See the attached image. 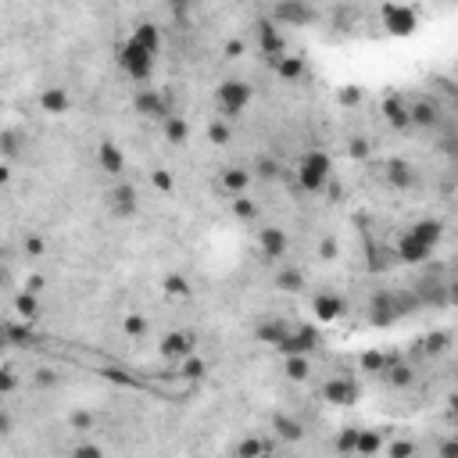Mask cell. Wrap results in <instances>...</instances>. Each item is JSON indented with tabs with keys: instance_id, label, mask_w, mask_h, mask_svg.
<instances>
[{
	"instance_id": "cell-1",
	"label": "cell",
	"mask_w": 458,
	"mask_h": 458,
	"mask_svg": "<svg viewBox=\"0 0 458 458\" xmlns=\"http://www.w3.org/2000/svg\"><path fill=\"white\" fill-rule=\"evenodd\" d=\"M155 50H147V47H140L133 36L118 47V54H115V61H118V69L126 72L129 79H136V83H147L150 76H155Z\"/></svg>"
},
{
	"instance_id": "cell-2",
	"label": "cell",
	"mask_w": 458,
	"mask_h": 458,
	"mask_svg": "<svg viewBox=\"0 0 458 458\" xmlns=\"http://www.w3.org/2000/svg\"><path fill=\"white\" fill-rule=\"evenodd\" d=\"M329 172H333V162L326 150H308L304 162L297 165V183L304 194H322L326 183H329Z\"/></svg>"
},
{
	"instance_id": "cell-3",
	"label": "cell",
	"mask_w": 458,
	"mask_h": 458,
	"mask_svg": "<svg viewBox=\"0 0 458 458\" xmlns=\"http://www.w3.org/2000/svg\"><path fill=\"white\" fill-rule=\"evenodd\" d=\"M215 97H219L222 115H226V118H236L243 108L251 104V97H255V94H251V86L243 83V79H226V83L219 86V94H215Z\"/></svg>"
},
{
	"instance_id": "cell-4",
	"label": "cell",
	"mask_w": 458,
	"mask_h": 458,
	"mask_svg": "<svg viewBox=\"0 0 458 458\" xmlns=\"http://www.w3.org/2000/svg\"><path fill=\"white\" fill-rule=\"evenodd\" d=\"M319 348V333L312 326H297V329H287V337L276 344V351L287 358V355H308Z\"/></svg>"
},
{
	"instance_id": "cell-5",
	"label": "cell",
	"mask_w": 458,
	"mask_h": 458,
	"mask_svg": "<svg viewBox=\"0 0 458 458\" xmlns=\"http://www.w3.org/2000/svg\"><path fill=\"white\" fill-rule=\"evenodd\" d=\"M255 29H258V47H262V54L269 61H276V57L287 54V36L280 33V25L272 22V18H262Z\"/></svg>"
},
{
	"instance_id": "cell-6",
	"label": "cell",
	"mask_w": 458,
	"mask_h": 458,
	"mask_svg": "<svg viewBox=\"0 0 458 458\" xmlns=\"http://www.w3.org/2000/svg\"><path fill=\"white\" fill-rule=\"evenodd\" d=\"M315 18V11L308 8V4H304V0H280V4L276 8H272V22H276V25H308Z\"/></svg>"
},
{
	"instance_id": "cell-7",
	"label": "cell",
	"mask_w": 458,
	"mask_h": 458,
	"mask_svg": "<svg viewBox=\"0 0 458 458\" xmlns=\"http://www.w3.org/2000/svg\"><path fill=\"white\" fill-rule=\"evenodd\" d=\"M258 251H262V258H265V262L283 258V255L290 251L287 229H280V226H265V229H258Z\"/></svg>"
},
{
	"instance_id": "cell-8",
	"label": "cell",
	"mask_w": 458,
	"mask_h": 458,
	"mask_svg": "<svg viewBox=\"0 0 458 458\" xmlns=\"http://www.w3.org/2000/svg\"><path fill=\"white\" fill-rule=\"evenodd\" d=\"M383 25H387V33H394V36H412L415 25H419V18H415L412 8L387 4V8H383Z\"/></svg>"
},
{
	"instance_id": "cell-9",
	"label": "cell",
	"mask_w": 458,
	"mask_h": 458,
	"mask_svg": "<svg viewBox=\"0 0 458 458\" xmlns=\"http://www.w3.org/2000/svg\"><path fill=\"white\" fill-rule=\"evenodd\" d=\"M108 204L115 211V219H129L140 211V201H136V190L129 187V183H118V187L108 194Z\"/></svg>"
},
{
	"instance_id": "cell-10",
	"label": "cell",
	"mask_w": 458,
	"mask_h": 458,
	"mask_svg": "<svg viewBox=\"0 0 458 458\" xmlns=\"http://www.w3.org/2000/svg\"><path fill=\"white\" fill-rule=\"evenodd\" d=\"M136 111L143 115V118H155V122H165L169 118V101L158 94V90H150V86H143L140 94H136Z\"/></svg>"
},
{
	"instance_id": "cell-11",
	"label": "cell",
	"mask_w": 458,
	"mask_h": 458,
	"mask_svg": "<svg viewBox=\"0 0 458 458\" xmlns=\"http://www.w3.org/2000/svg\"><path fill=\"white\" fill-rule=\"evenodd\" d=\"M344 312H348V301L337 297V294H315L312 297V315L322 319V322H337Z\"/></svg>"
},
{
	"instance_id": "cell-12",
	"label": "cell",
	"mask_w": 458,
	"mask_h": 458,
	"mask_svg": "<svg viewBox=\"0 0 458 458\" xmlns=\"http://www.w3.org/2000/svg\"><path fill=\"white\" fill-rule=\"evenodd\" d=\"M322 398H326L329 405H355V401H358V387H355L351 380H329V383L322 387Z\"/></svg>"
},
{
	"instance_id": "cell-13",
	"label": "cell",
	"mask_w": 458,
	"mask_h": 458,
	"mask_svg": "<svg viewBox=\"0 0 458 458\" xmlns=\"http://www.w3.org/2000/svg\"><path fill=\"white\" fill-rule=\"evenodd\" d=\"M430 251H434V248H426V243L415 240L412 233H405V236L398 240V258H401L405 265H419V262H426V258H430Z\"/></svg>"
},
{
	"instance_id": "cell-14",
	"label": "cell",
	"mask_w": 458,
	"mask_h": 458,
	"mask_svg": "<svg viewBox=\"0 0 458 458\" xmlns=\"http://www.w3.org/2000/svg\"><path fill=\"white\" fill-rule=\"evenodd\" d=\"M69 90L65 86H47L43 94H40V111L43 115H65L69 111Z\"/></svg>"
},
{
	"instance_id": "cell-15",
	"label": "cell",
	"mask_w": 458,
	"mask_h": 458,
	"mask_svg": "<svg viewBox=\"0 0 458 458\" xmlns=\"http://www.w3.org/2000/svg\"><path fill=\"white\" fill-rule=\"evenodd\" d=\"M97 162H101V169H104L108 176H118L122 169H126V158H122V150H118L115 140H101V147H97Z\"/></svg>"
},
{
	"instance_id": "cell-16",
	"label": "cell",
	"mask_w": 458,
	"mask_h": 458,
	"mask_svg": "<svg viewBox=\"0 0 458 458\" xmlns=\"http://www.w3.org/2000/svg\"><path fill=\"white\" fill-rule=\"evenodd\" d=\"M383 115H387V122H390L394 129H408V126H412L408 104H405L401 97H387V101H383Z\"/></svg>"
},
{
	"instance_id": "cell-17",
	"label": "cell",
	"mask_w": 458,
	"mask_h": 458,
	"mask_svg": "<svg viewBox=\"0 0 458 458\" xmlns=\"http://www.w3.org/2000/svg\"><path fill=\"white\" fill-rule=\"evenodd\" d=\"M287 322L283 319H265V322H258V329H255V337L262 341V344H272V348H276L283 337H287Z\"/></svg>"
},
{
	"instance_id": "cell-18",
	"label": "cell",
	"mask_w": 458,
	"mask_h": 458,
	"mask_svg": "<svg viewBox=\"0 0 458 458\" xmlns=\"http://www.w3.org/2000/svg\"><path fill=\"white\" fill-rule=\"evenodd\" d=\"M194 351V341L187 337V333H169V337L162 341V355L165 358H187Z\"/></svg>"
},
{
	"instance_id": "cell-19",
	"label": "cell",
	"mask_w": 458,
	"mask_h": 458,
	"mask_svg": "<svg viewBox=\"0 0 458 458\" xmlns=\"http://www.w3.org/2000/svg\"><path fill=\"white\" fill-rule=\"evenodd\" d=\"M408 233H412L415 240H422L426 248H437V243H441V236H444V226H441L437 219H426V222H415Z\"/></svg>"
},
{
	"instance_id": "cell-20",
	"label": "cell",
	"mask_w": 458,
	"mask_h": 458,
	"mask_svg": "<svg viewBox=\"0 0 458 458\" xmlns=\"http://www.w3.org/2000/svg\"><path fill=\"white\" fill-rule=\"evenodd\" d=\"M133 40L140 43V47H147V50H162V33H158V25L155 22H140L136 29H133Z\"/></svg>"
},
{
	"instance_id": "cell-21",
	"label": "cell",
	"mask_w": 458,
	"mask_h": 458,
	"mask_svg": "<svg viewBox=\"0 0 458 458\" xmlns=\"http://www.w3.org/2000/svg\"><path fill=\"white\" fill-rule=\"evenodd\" d=\"M15 312H18V319H25V322L40 319V301H36V294L22 290V294L15 297Z\"/></svg>"
},
{
	"instance_id": "cell-22",
	"label": "cell",
	"mask_w": 458,
	"mask_h": 458,
	"mask_svg": "<svg viewBox=\"0 0 458 458\" xmlns=\"http://www.w3.org/2000/svg\"><path fill=\"white\" fill-rule=\"evenodd\" d=\"M272 65H276L280 79H287V83H294V79H301V76H304V61H301V57H290V54L276 57Z\"/></svg>"
},
{
	"instance_id": "cell-23",
	"label": "cell",
	"mask_w": 458,
	"mask_h": 458,
	"mask_svg": "<svg viewBox=\"0 0 458 458\" xmlns=\"http://www.w3.org/2000/svg\"><path fill=\"white\" fill-rule=\"evenodd\" d=\"M387 179H390V187H401V190H408L412 183H415V172H412V165H408V162H390V172H387Z\"/></svg>"
},
{
	"instance_id": "cell-24",
	"label": "cell",
	"mask_w": 458,
	"mask_h": 458,
	"mask_svg": "<svg viewBox=\"0 0 458 458\" xmlns=\"http://www.w3.org/2000/svg\"><path fill=\"white\" fill-rule=\"evenodd\" d=\"M248 183H251V172H248V169H226V172H222V187H226L229 194H243V190H248Z\"/></svg>"
},
{
	"instance_id": "cell-25",
	"label": "cell",
	"mask_w": 458,
	"mask_h": 458,
	"mask_svg": "<svg viewBox=\"0 0 458 458\" xmlns=\"http://www.w3.org/2000/svg\"><path fill=\"white\" fill-rule=\"evenodd\" d=\"M4 337L8 344H33L36 341V333H33V322H18V326H4Z\"/></svg>"
},
{
	"instance_id": "cell-26",
	"label": "cell",
	"mask_w": 458,
	"mask_h": 458,
	"mask_svg": "<svg viewBox=\"0 0 458 458\" xmlns=\"http://www.w3.org/2000/svg\"><path fill=\"white\" fill-rule=\"evenodd\" d=\"M162 126H165V136H169L172 143H187V136H190V126H187V122H183L179 115H169V118L162 122Z\"/></svg>"
},
{
	"instance_id": "cell-27",
	"label": "cell",
	"mask_w": 458,
	"mask_h": 458,
	"mask_svg": "<svg viewBox=\"0 0 458 458\" xmlns=\"http://www.w3.org/2000/svg\"><path fill=\"white\" fill-rule=\"evenodd\" d=\"M308 373H312V365H308V358H304V355H287V376H290L294 383H301V380H308Z\"/></svg>"
},
{
	"instance_id": "cell-28",
	"label": "cell",
	"mask_w": 458,
	"mask_h": 458,
	"mask_svg": "<svg viewBox=\"0 0 458 458\" xmlns=\"http://www.w3.org/2000/svg\"><path fill=\"white\" fill-rule=\"evenodd\" d=\"M408 118H412V126H434V122H437V108L419 101L415 108H408Z\"/></svg>"
},
{
	"instance_id": "cell-29",
	"label": "cell",
	"mask_w": 458,
	"mask_h": 458,
	"mask_svg": "<svg viewBox=\"0 0 458 458\" xmlns=\"http://www.w3.org/2000/svg\"><path fill=\"white\" fill-rule=\"evenodd\" d=\"M233 215L243 219V222H255V219H258V204L248 201L243 194H236V197H233Z\"/></svg>"
},
{
	"instance_id": "cell-30",
	"label": "cell",
	"mask_w": 458,
	"mask_h": 458,
	"mask_svg": "<svg viewBox=\"0 0 458 458\" xmlns=\"http://www.w3.org/2000/svg\"><path fill=\"white\" fill-rule=\"evenodd\" d=\"M272 426H276V434H280L283 441H301V422H297V419L276 415V419H272Z\"/></svg>"
},
{
	"instance_id": "cell-31",
	"label": "cell",
	"mask_w": 458,
	"mask_h": 458,
	"mask_svg": "<svg viewBox=\"0 0 458 458\" xmlns=\"http://www.w3.org/2000/svg\"><path fill=\"white\" fill-rule=\"evenodd\" d=\"M355 451H358V455H376V451H380V434H373V430H358V437H355Z\"/></svg>"
},
{
	"instance_id": "cell-32",
	"label": "cell",
	"mask_w": 458,
	"mask_h": 458,
	"mask_svg": "<svg viewBox=\"0 0 458 458\" xmlns=\"http://www.w3.org/2000/svg\"><path fill=\"white\" fill-rule=\"evenodd\" d=\"M276 287H280V290H290V294H297V290L304 287V276H301L297 269H283L280 276H276Z\"/></svg>"
},
{
	"instance_id": "cell-33",
	"label": "cell",
	"mask_w": 458,
	"mask_h": 458,
	"mask_svg": "<svg viewBox=\"0 0 458 458\" xmlns=\"http://www.w3.org/2000/svg\"><path fill=\"white\" fill-rule=\"evenodd\" d=\"M150 187H155L158 194H172L176 190V179H172L169 169H155V172H150Z\"/></svg>"
},
{
	"instance_id": "cell-34",
	"label": "cell",
	"mask_w": 458,
	"mask_h": 458,
	"mask_svg": "<svg viewBox=\"0 0 458 458\" xmlns=\"http://www.w3.org/2000/svg\"><path fill=\"white\" fill-rule=\"evenodd\" d=\"M265 451H269V444H265V441H258V437L240 441V448H236V455H240V458H255V455H265Z\"/></svg>"
},
{
	"instance_id": "cell-35",
	"label": "cell",
	"mask_w": 458,
	"mask_h": 458,
	"mask_svg": "<svg viewBox=\"0 0 458 458\" xmlns=\"http://www.w3.org/2000/svg\"><path fill=\"white\" fill-rule=\"evenodd\" d=\"M255 172H258L262 179H280V172H283V169H280V162H276V158H258V162H255Z\"/></svg>"
},
{
	"instance_id": "cell-36",
	"label": "cell",
	"mask_w": 458,
	"mask_h": 458,
	"mask_svg": "<svg viewBox=\"0 0 458 458\" xmlns=\"http://www.w3.org/2000/svg\"><path fill=\"white\" fill-rule=\"evenodd\" d=\"M165 294L169 297H190V283L183 276H165Z\"/></svg>"
},
{
	"instance_id": "cell-37",
	"label": "cell",
	"mask_w": 458,
	"mask_h": 458,
	"mask_svg": "<svg viewBox=\"0 0 458 458\" xmlns=\"http://www.w3.org/2000/svg\"><path fill=\"white\" fill-rule=\"evenodd\" d=\"M208 140L215 143V147H226V143L233 140V133H229V126H226V122H215V126L208 129Z\"/></svg>"
},
{
	"instance_id": "cell-38",
	"label": "cell",
	"mask_w": 458,
	"mask_h": 458,
	"mask_svg": "<svg viewBox=\"0 0 458 458\" xmlns=\"http://www.w3.org/2000/svg\"><path fill=\"white\" fill-rule=\"evenodd\" d=\"M122 329H126L129 337H143V333H147V319L143 315H126V319H122Z\"/></svg>"
},
{
	"instance_id": "cell-39",
	"label": "cell",
	"mask_w": 458,
	"mask_h": 458,
	"mask_svg": "<svg viewBox=\"0 0 458 458\" xmlns=\"http://www.w3.org/2000/svg\"><path fill=\"white\" fill-rule=\"evenodd\" d=\"M204 373H208L204 358H187V365H183V376L187 380H204Z\"/></svg>"
},
{
	"instance_id": "cell-40",
	"label": "cell",
	"mask_w": 458,
	"mask_h": 458,
	"mask_svg": "<svg viewBox=\"0 0 458 458\" xmlns=\"http://www.w3.org/2000/svg\"><path fill=\"white\" fill-rule=\"evenodd\" d=\"M22 248H25V255H29V258H43V251H47V243H43V236H36V233H29V236H25V243H22Z\"/></svg>"
},
{
	"instance_id": "cell-41",
	"label": "cell",
	"mask_w": 458,
	"mask_h": 458,
	"mask_svg": "<svg viewBox=\"0 0 458 458\" xmlns=\"http://www.w3.org/2000/svg\"><path fill=\"white\" fill-rule=\"evenodd\" d=\"M337 101H341V104H348V108H355V104L362 101V90H358V86H344L341 94H337Z\"/></svg>"
},
{
	"instance_id": "cell-42",
	"label": "cell",
	"mask_w": 458,
	"mask_h": 458,
	"mask_svg": "<svg viewBox=\"0 0 458 458\" xmlns=\"http://www.w3.org/2000/svg\"><path fill=\"white\" fill-rule=\"evenodd\" d=\"M15 387H18L15 373H11V369H0V398H4V394H11Z\"/></svg>"
},
{
	"instance_id": "cell-43",
	"label": "cell",
	"mask_w": 458,
	"mask_h": 458,
	"mask_svg": "<svg viewBox=\"0 0 458 458\" xmlns=\"http://www.w3.org/2000/svg\"><path fill=\"white\" fill-rule=\"evenodd\" d=\"M0 147H4V155H18V133H4V136H0Z\"/></svg>"
},
{
	"instance_id": "cell-44",
	"label": "cell",
	"mask_w": 458,
	"mask_h": 458,
	"mask_svg": "<svg viewBox=\"0 0 458 458\" xmlns=\"http://www.w3.org/2000/svg\"><path fill=\"white\" fill-rule=\"evenodd\" d=\"M76 430H90V426H94V415L90 412H72V419H69Z\"/></svg>"
},
{
	"instance_id": "cell-45",
	"label": "cell",
	"mask_w": 458,
	"mask_h": 458,
	"mask_svg": "<svg viewBox=\"0 0 458 458\" xmlns=\"http://www.w3.org/2000/svg\"><path fill=\"white\" fill-rule=\"evenodd\" d=\"M390 383H394V387H408V383H412V369H394V373H390Z\"/></svg>"
},
{
	"instance_id": "cell-46",
	"label": "cell",
	"mask_w": 458,
	"mask_h": 458,
	"mask_svg": "<svg viewBox=\"0 0 458 458\" xmlns=\"http://www.w3.org/2000/svg\"><path fill=\"white\" fill-rule=\"evenodd\" d=\"M355 437H358V430H344V434L337 437V448H341V451H355Z\"/></svg>"
},
{
	"instance_id": "cell-47",
	"label": "cell",
	"mask_w": 458,
	"mask_h": 458,
	"mask_svg": "<svg viewBox=\"0 0 458 458\" xmlns=\"http://www.w3.org/2000/svg\"><path fill=\"white\" fill-rule=\"evenodd\" d=\"M319 255H322V262H333V258H337V240H322Z\"/></svg>"
},
{
	"instance_id": "cell-48",
	"label": "cell",
	"mask_w": 458,
	"mask_h": 458,
	"mask_svg": "<svg viewBox=\"0 0 458 458\" xmlns=\"http://www.w3.org/2000/svg\"><path fill=\"white\" fill-rule=\"evenodd\" d=\"M412 451H415V448H412L408 441H398V444H394V448H390V455H394V458H408Z\"/></svg>"
},
{
	"instance_id": "cell-49",
	"label": "cell",
	"mask_w": 458,
	"mask_h": 458,
	"mask_svg": "<svg viewBox=\"0 0 458 458\" xmlns=\"http://www.w3.org/2000/svg\"><path fill=\"white\" fill-rule=\"evenodd\" d=\"M43 287H47V280H43V276H29V280H25V290H29V294H40Z\"/></svg>"
},
{
	"instance_id": "cell-50",
	"label": "cell",
	"mask_w": 458,
	"mask_h": 458,
	"mask_svg": "<svg viewBox=\"0 0 458 458\" xmlns=\"http://www.w3.org/2000/svg\"><path fill=\"white\" fill-rule=\"evenodd\" d=\"M76 455H79V458H97V455H101V448H97V444H79V448H76Z\"/></svg>"
},
{
	"instance_id": "cell-51",
	"label": "cell",
	"mask_w": 458,
	"mask_h": 458,
	"mask_svg": "<svg viewBox=\"0 0 458 458\" xmlns=\"http://www.w3.org/2000/svg\"><path fill=\"white\" fill-rule=\"evenodd\" d=\"M362 365H365V369H380V365H383V358H380L376 351H369V355H362Z\"/></svg>"
},
{
	"instance_id": "cell-52",
	"label": "cell",
	"mask_w": 458,
	"mask_h": 458,
	"mask_svg": "<svg viewBox=\"0 0 458 458\" xmlns=\"http://www.w3.org/2000/svg\"><path fill=\"white\" fill-rule=\"evenodd\" d=\"M36 383H40V387H54V383H57V376H54L50 369H40V373H36Z\"/></svg>"
},
{
	"instance_id": "cell-53",
	"label": "cell",
	"mask_w": 458,
	"mask_h": 458,
	"mask_svg": "<svg viewBox=\"0 0 458 458\" xmlns=\"http://www.w3.org/2000/svg\"><path fill=\"white\" fill-rule=\"evenodd\" d=\"M448 348V333H434L430 337V351H444Z\"/></svg>"
},
{
	"instance_id": "cell-54",
	"label": "cell",
	"mask_w": 458,
	"mask_h": 458,
	"mask_svg": "<svg viewBox=\"0 0 458 458\" xmlns=\"http://www.w3.org/2000/svg\"><path fill=\"white\" fill-rule=\"evenodd\" d=\"M104 376H108V380H111V383H126V387H129V383H133V380H129V376H126V373H122V369H108V373H104Z\"/></svg>"
},
{
	"instance_id": "cell-55",
	"label": "cell",
	"mask_w": 458,
	"mask_h": 458,
	"mask_svg": "<svg viewBox=\"0 0 458 458\" xmlns=\"http://www.w3.org/2000/svg\"><path fill=\"white\" fill-rule=\"evenodd\" d=\"M351 155H355V158H365V155H369V147H365V140H351Z\"/></svg>"
},
{
	"instance_id": "cell-56",
	"label": "cell",
	"mask_w": 458,
	"mask_h": 458,
	"mask_svg": "<svg viewBox=\"0 0 458 458\" xmlns=\"http://www.w3.org/2000/svg\"><path fill=\"white\" fill-rule=\"evenodd\" d=\"M240 54H243V43H240V40H229V43H226V57H240Z\"/></svg>"
},
{
	"instance_id": "cell-57",
	"label": "cell",
	"mask_w": 458,
	"mask_h": 458,
	"mask_svg": "<svg viewBox=\"0 0 458 458\" xmlns=\"http://www.w3.org/2000/svg\"><path fill=\"white\" fill-rule=\"evenodd\" d=\"M11 430V419H8V412H0V434H8Z\"/></svg>"
},
{
	"instance_id": "cell-58",
	"label": "cell",
	"mask_w": 458,
	"mask_h": 458,
	"mask_svg": "<svg viewBox=\"0 0 458 458\" xmlns=\"http://www.w3.org/2000/svg\"><path fill=\"white\" fill-rule=\"evenodd\" d=\"M169 4H172L176 11H183V8H190V0H169Z\"/></svg>"
},
{
	"instance_id": "cell-59",
	"label": "cell",
	"mask_w": 458,
	"mask_h": 458,
	"mask_svg": "<svg viewBox=\"0 0 458 458\" xmlns=\"http://www.w3.org/2000/svg\"><path fill=\"white\" fill-rule=\"evenodd\" d=\"M11 179V172H8V165H0V187H4V183Z\"/></svg>"
},
{
	"instance_id": "cell-60",
	"label": "cell",
	"mask_w": 458,
	"mask_h": 458,
	"mask_svg": "<svg viewBox=\"0 0 458 458\" xmlns=\"http://www.w3.org/2000/svg\"><path fill=\"white\" fill-rule=\"evenodd\" d=\"M4 280H8V272H4V269H0V287H4Z\"/></svg>"
}]
</instances>
